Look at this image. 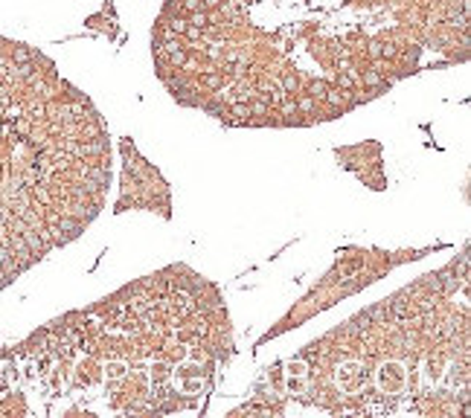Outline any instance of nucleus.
I'll use <instances>...</instances> for the list:
<instances>
[{
    "label": "nucleus",
    "instance_id": "obj_1",
    "mask_svg": "<svg viewBox=\"0 0 471 418\" xmlns=\"http://www.w3.org/2000/svg\"><path fill=\"white\" fill-rule=\"evenodd\" d=\"M344 99H346V93H340V90H329V102H332V105H340Z\"/></svg>",
    "mask_w": 471,
    "mask_h": 418
},
{
    "label": "nucleus",
    "instance_id": "obj_2",
    "mask_svg": "<svg viewBox=\"0 0 471 418\" xmlns=\"http://www.w3.org/2000/svg\"><path fill=\"white\" fill-rule=\"evenodd\" d=\"M285 90H297V79H294V76H288V79H285Z\"/></svg>",
    "mask_w": 471,
    "mask_h": 418
},
{
    "label": "nucleus",
    "instance_id": "obj_3",
    "mask_svg": "<svg viewBox=\"0 0 471 418\" xmlns=\"http://www.w3.org/2000/svg\"><path fill=\"white\" fill-rule=\"evenodd\" d=\"M299 107H303V111H311V107H314V102H311V99H303V102H299Z\"/></svg>",
    "mask_w": 471,
    "mask_h": 418
}]
</instances>
